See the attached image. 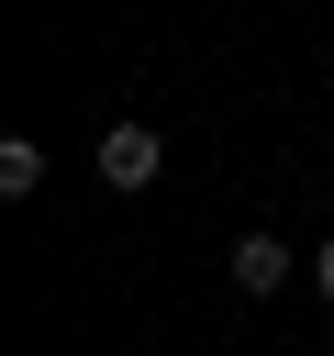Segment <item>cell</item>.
<instances>
[{"label": "cell", "mask_w": 334, "mask_h": 356, "mask_svg": "<svg viewBox=\"0 0 334 356\" xmlns=\"http://www.w3.org/2000/svg\"><path fill=\"white\" fill-rule=\"evenodd\" d=\"M89 167H100V189H156V167H167V145H156V122H111Z\"/></svg>", "instance_id": "6da1fadb"}, {"label": "cell", "mask_w": 334, "mask_h": 356, "mask_svg": "<svg viewBox=\"0 0 334 356\" xmlns=\"http://www.w3.org/2000/svg\"><path fill=\"white\" fill-rule=\"evenodd\" d=\"M33 189H45V145L11 134V145H0V200H33Z\"/></svg>", "instance_id": "3957f363"}, {"label": "cell", "mask_w": 334, "mask_h": 356, "mask_svg": "<svg viewBox=\"0 0 334 356\" xmlns=\"http://www.w3.org/2000/svg\"><path fill=\"white\" fill-rule=\"evenodd\" d=\"M278 278H289V245H278V234H234V289H245V300H267Z\"/></svg>", "instance_id": "7a4b0ae2"}, {"label": "cell", "mask_w": 334, "mask_h": 356, "mask_svg": "<svg viewBox=\"0 0 334 356\" xmlns=\"http://www.w3.org/2000/svg\"><path fill=\"white\" fill-rule=\"evenodd\" d=\"M312 289H323V300H334V234H323V256H312Z\"/></svg>", "instance_id": "277c9868"}]
</instances>
